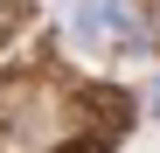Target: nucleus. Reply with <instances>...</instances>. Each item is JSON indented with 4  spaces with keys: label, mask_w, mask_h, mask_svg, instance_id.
<instances>
[{
    "label": "nucleus",
    "mask_w": 160,
    "mask_h": 153,
    "mask_svg": "<svg viewBox=\"0 0 160 153\" xmlns=\"http://www.w3.org/2000/svg\"><path fill=\"white\" fill-rule=\"evenodd\" d=\"M70 28H77V42H84L91 56H104V63H125V56L146 49V21H139L132 0H77V7H70Z\"/></svg>",
    "instance_id": "f257e3e1"
},
{
    "label": "nucleus",
    "mask_w": 160,
    "mask_h": 153,
    "mask_svg": "<svg viewBox=\"0 0 160 153\" xmlns=\"http://www.w3.org/2000/svg\"><path fill=\"white\" fill-rule=\"evenodd\" d=\"M77 105H84V111H104L112 125H125V118H132V97H118V91H84Z\"/></svg>",
    "instance_id": "f03ea898"
},
{
    "label": "nucleus",
    "mask_w": 160,
    "mask_h": 153,
    "mask_svg": "<svg viewBox=\"0 0 160 153\" xmlns=\"http://www.w3.org/2000/svg\"><path fill=\"white\" fill-rule=\"evenodd\" d=\"M21 21H28V7H21V0H0V49L14 42V28H21Z\"/></svg>",
    "instance_id": "7ed1b4c3"
},
{
    "label": "nucleus",
    "mask_w": 160,
    "mask_h": 153,
    "mask_svg": "<svg viewBox=\"0 0 160 153\" xmlns=\"http://www.w3.org/2000/svg\"><path fill=\"white\" fill-rule=\"evenodd\" d=\"M56 153H112V146H104V139H98V132H77V139H63V146H56Z\"/></svg>",
    "instance_id": "20e7f679"
}]
</instances>
